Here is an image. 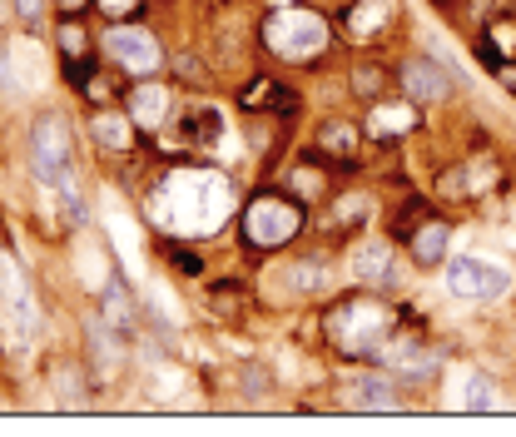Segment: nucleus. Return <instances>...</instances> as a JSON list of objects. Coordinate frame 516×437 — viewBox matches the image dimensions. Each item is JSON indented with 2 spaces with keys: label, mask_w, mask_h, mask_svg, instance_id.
Instances as JSON below:
<instances>
[{
  "label": "nucleus",
  "mask_w": 516,
  "mask_h": 437,
  "mask_svg": "<svg viewBox=\"0 0 516 437\" xmlns=\"http://www.w3.org/2000/svg\"><path fill=\"white\" fill-rule=\"evenodd\" d=\"M387 333H392V313H387L383 303H373V298H343V303L328 313V338H333L338 353H348V358L378 353V343H383Z\"/></svg>",
  "instance_id": "f257e3e1"
},
{
  "label": "nucleus",
  "mask_w": 516,
  "mask_h": 437,
  "mask_svg": "<svg viewBox=\"0 0 516 437\" xmlns=\"http://www.w3.org/2000/svg\"><path fill=\"white\" fill-rule=\"evenodd\" d=\"M298 229H303V199L258 194L254 204L244 209V239H249V249H283Z\"/></svg>",
  "instance_id": "f03ea898"
},
{
  "label": "nucleus",
  "mask_w": 516,
  "mask_h": 437,
  "mask_svg": "<svg viewBox=\"0 0 516 437\" xmlns=\"http://www.w3.org/2000/svg\"><path fill=\"white\" fill-rule=\"evenodd\" d=\"M263 40H268V50L283 55V60H313V55L323 50L328 30H323V20L308 15V10H278V15H268Z\"/></svg>",
  "instance_id": "7ed1b4c3"
},
{
  "label": "nucleus",
  "mask_w": 516,
  "mask_h": 437,
  "mask_svg": "<svg viewBox=\"0 0 516 437\" xmlns=\"http://www.w3.org/2000/svg\"><path fill=\"white\" fill-rule=\"evenodd\" d=\"M30 159H35V174L55 189H70V140H65V125L55 115L35 120L30 130Z\"/></svg>",
  "instance_id": "20e7f679"
},
{
  "label": "nucleus",
  "mask_w": 516,
  "mask_h": 437,
  "mask_svg": "<svg viewBox=\"0 0 516 437\" xmlns=\"http://www.w3.org/2000/svg\"><path fill=\"white\" fill-rule=\"evenodd\" d=\"M507 284H512V274L497 264H482V259H452V269H447V289L462 298H497V293H507Z\"/></svg>",
  "instance_id": "39448f33"
},
{
  "label": "nucleus",
  "mask_w": 516,
  "mask_h": 437,
  "mask_svg": "<svg viewBox=\"0 0 516 437\" xmlns=\"http://www.w3.org/2000/svg\"><path fill=\"white\" fill-rule=\"evenodd\" d=\"M402 90H407V100L432 105V100H442V95L452 90V75H447L437 60L417 55V60H407V65H402Z\"/></svg>",
  "instance_id": "423d86ee"
},
{
  "label": "nucleus",
  "mask_w": 516,
  "mask_h": 437,
  "mask_svg": "<svg viewBox=\"0 0 516 437\" xmlns=\"http://www.w3.org/2000/svg\"><path fill=\"white\" fill-rule=\"evenodd\" d=\"M105 45H110V55L129 65V70H154L159 65V50H154V40L144 35V30H125V25H115L110 35H105Z\"/></svg>",
  "instance_id": "0eeeda50"
},
{
  "label": "nucleus",
  "mask_w": 516,
  "mask_h": 437,
  "mask_svg": "<svg viewBox=\"0 0 516 437\" xmlns=\"http://www.w3.org/2000/svg\"><path fill=\"white\" fill-rule=\"evenodd\" d=\"M338 398H343V408H397V388H392L387 378H378V373L343 383Z\"/></svg>",
  "instance_id": "6e6552de"
},
{
  "label": "nucleus",
  "mask_w": 516,
  "mask_h": 437,
  "mask_svg": "<svg viewBox=\"0 0 516 437\" xmlns=\"http://www.w3.org/2000/svg\"><path fill=\"white\" fill-rule=\"evenodd\" d=\"M412 125H417V100H407V105H383L378 100V110L368 120V135L373 140H402Z\"/></svg>",
  "instance_id": "1a4fd4ad"
},
{
  "label": "nucleus",
  "mask_w": 516,
  "mask_h": 437,
  "mask_svg": "<svg viewBox=\"0 0 516 437\" xmlns=\"http://www.w3.org/2000/svg\"><path fill=\"white\" fill-rule=\"evenodd\" d=\"M244 110H278V115H293L298 110V95L293 90H283L278 80H249L244 85Z\"/></svg>",
  "instance_id": "9d476101"
},
{
  "label": "nucleus",
  "mask_w": 516,
  "mask_h": 437,
  "mask_svg": "<svg viewBox=\"0 0 516 437\" xmlns=\"http://www.w3.org/2000/svg\"><path fill=\"white\" fill-rule=\"evenodd\" d=\"M412 259L422 264V269H432V264H442L447 259V224H437V219H427L417 234H412Z\"/></svg>",
  "instance_id": "9b49d317"
},
{
  "label": "nucleus",
  "mask_w": 516,
  "mask_h": 437,
  "mask_svg": "<svg viewBox=\"0 0 516 437\" xmlns=\"http://www.w3.org/2000/svg\"><path fill=\"white\" fill-rule=\"evenodd\" d=\"M318 145L328 149V154H343V164H348V169H358V135H353V125L328 120V125H323V135H318Z\"/></svg>",
  "instance_id": "f8f14e48"
},
{
  "label": "nucleus",
  "mask_w": 516,
  "mask_h": 437,
  "mask_svg": "<svg viewBox=\"0 0 516 437\" xmlns=\"http://www.w3.org/2000/svg\"><path fill=\"white\" fill-rule=\"evenodd\" d=\"M387 15H392V0H358V5H348V25L358 30V35H368V30H378Z\"/></svg>",
  "instance_id": "ddd939ff"
},
{
  "label": "nucleus",
  "mask_w": 516,
  "mask_h": 437,
  "mask_svg": "<svg viewBox=\"0 0 516 437\" xmlns=\"http://www.w3.org/2000/svg\"><path fill=\"white\" fill-rule=\"evenodd\" d=\"M387 264H392V249H387V244H363L358 259H353V274L373 284V279H383L387 274Z\"/></svg>",
  "instance_id": "4468645a"
},
{
  "label": "nucleus",
  "mask_w": 516,
  "mask_h": 437,
  "mask_svg": "<svg viewBox=\"0 0 516 437\" xmlns=\"http://www.w3.org/2000/svg\"><path fill=\"white\" fill-rule=\"evenodd\" d=\"M134 120L149 125V130L164 120V90H159V85H139V90H134Z\"/></svg>",
  "instance_id": "2eb2a0df"
},
{
  "label": "nucleus",
  "mask_w": 516,
  "mask_h": 437,
  "mask_svg": "<svg viewBox=\"0 0 516 437\" xmlns=\"http://www.w3.org/2000/svg\"><path fill=\"white\" fill-rule=\"evenodd\" d=\"M100 308H105V323H110L115 333H129V328H134V308H129V298H125L120 284H115V289H105Z\"/></svg>",
  "instance_id": "dca6fc26"
},
{
  "label": "nucleus",
  "mask_w": 516,
  "mask_h": 437,
  "mask_svg": "<svg viewBox=\"0 0 516 437\" xmlns=\"http://www.w3.org/2000/svg\"><path fill=\"white\" fill-rule=\"evenodd\" d=\"M95 140L105 149H129L125 120H120V115H100V120H95Z\"/></svg>",
  "instance_id": "f3484780"
},
{
  "label": "nucleus",
  "mask_w": 516,
  "mask_h": 437,
  "mask_svg": "<svg viewBox=\"0 0 516 437\" xmlns=\"http://www.w3.org/2000/svg\"><path fill=\"white\" fill-rule=\"evenodd\" d=\"M467 408H472V413L497 408V388H492V378H482V373H472V378H467Z\"/></svg>",
  "instance_id": "a211bd4d"
},
{
  "label": "nucleus",
  "mask_w": 516,
  "mask_h": 437,
  "mask_svg": "<svg viewBox=\"0 0 516 437\" xmlns=\"http://www.w3.org/2000/svg\"><path fill=\"white\" fill-rule=\"evenodd\" d=\"M0 289H5V298L15 303V308H30V289H25V279L15 274V264L0 254Z\"/></svg>",
  "instance_id": "6ab92c4d"
},
{
  "label": "nucleus",
  "mask_w": 516,
  "mask_h": 437,
  "mask_svg": "<svg viewBox=\"0 0 516 437\" xmlns=\"http://www.w3.org/2000/svg\"><path fill=\"white\" fill-rule=\"evenodd\" d=\"M383 85H387L383 65H358V70H353V90H358V95H368V100H383Z\"/></svg>",
  "instance_id": "aec40b11"
},
{
  "label": "nucleus",
  "mask_w": 516,
  "mask_h": 437,
  "mask_svg": "<svg viewBox=\"0 0 516 437\" xmlns=\"http://www.w3.org/2000/svg\"><path fill=\"white\" fill-rule=\"evenodd\" d=\"M427 219H432V204L412 199V209H402V219H397V239H412V234H417Z\"/></svg>",
  "instance_id": "412c9836"
},
{
  "label": "nucleus",
  "mask_w": 516,
  "mask_h": 437,
  "mask_svg": "<svg viewBox=\"0 0 516 437\" xmlns=\"http://www.w3.org/2000/svg\"><path fill=\"white\" fill-rule=\"evenodd\" d=\"M60 50L70 55V60H85V30L70 20V25H60Z\"/></svg>",
  "instance_id": "4be33fe9"
},
{
  "label": "nucleus",
  "mask_w": 516,
  "mask_h": 437,
  "mask_svg": "<svg viewBox=\"0 0 516 437\" xmlns=\"http://www.w3.org/2000/svg\"><path fill=\"white\" fill-rule=\"evenodd\" d=\"M358 219H368V199H363V194L343 199V214H333V224H338V229H353Z\"/></svg>",
  "instance_id": "5701e85b"
},
{
  "label": "nucleus",
  "mask_w": 516,
  "mask_h": 437,
  "mask_svg": "<svg viewBox=\"0 0 516 437\" xmlns=\"http://www.w3.org/2000/svg\"><path fill=\"white\" fill-rule=\"evenodd\" d=\"M293 284H298V289H323V284H328V269H323V264H293Z\"/></svg>",
  "instance_id": "b1692460"
},
{
  "label": "nucleus",
  "mask_w": 516,
  "mask_h": 437,
  "mask_svg": "<svg viewBox=\"0 0 516 437\" xmlns=\"http://www.w3.org/2000/svg\"><path fill=\"white\" fill-rule=\"evenodd\" d=\"M134 5H139V0H100V10H105V15H115V20H120V15H129Z\"/></svg>",
  "instance_id": "393cba45"
},
{
  "label": "nucleus",
  "mask_w": 516,
  "mask_h": 437,
  "mask_svg": "<svg viewBox=\"0 0 516 437\" xmlns=\"http://www.w3.org/2000/svg\"><path fill=\"white\" fill-rule=\"evenodd\" d=\"M497 75H502V85L516 95V60H502V65H497Z\"/></svg>",
  "instance_id": "a878e982"
},
{
  "label": "nucleus",
  "mask_w": 516,
  "mask_h": 437,
  "mask_svg": "<svg viewBox=\"0 0 516 437\" xmlns=\"http://www.w3.org/2000/svg\"><path fill=\"white\" fill-rule=\"evenodd\" d=\"M179 70H184V75H189V80H204V70H199V60H189V55H184V60H179Z\"/></svg>",
  "instance_id": "bb28decb"
},
{
  "label": "nucleus",
  "mask_w": 516,
  "mask_h": 437,
  "mask_svg": "<svg viewBox=\"0 0 516 437\" xmlns=\"http://www.w3.org/2000/svg\"><path fill=\"white\" fill-rule=\"evenodd\" d=\"M174 264H179V269H189V274H199V259H194V254H174Z\"/></svg>",
  "instance_id": "cd10ccee"
},
{
  "label": "nucleus",
  "mask_w": 516,
  "mask_h": 437,
  "mask_svg": "<svg viewBox=\"0 0 516 437\" xmlns=\"http://www.w3.org/2000/svg\"><path fill=\"white\" fill-rule=\"evenodd\" d=\"M15 5H20V15H25V20H35V15H40V0H15Z\"/></svg>",
  "instance_id": "c85d7f7f"
},
{
  "label": "nucleus",
  "mask_w": 516,
  "mask_h": 437,
  "mask_svg": "<svg viewBox=\"0 0 516 437\" xmlns=\"http://www.w3.org/2000/svg\"><path fill=\"white\" fill-rule=\"evenodd\" d=\"M60 5H65V10H80V5H85V0H60Z\"/></svg>",
  "instance_id": "c756f323"
},
{
  "label": "nucleus",
  "mask_w": 516,
  "mask_h": 437,
  "mask_svg": "<svg viewBox=\"0 0 516 437\" xmlns=\"http://www.w3.org/2000/svg\"><path fill=\"white\" fill-rule=\"evenodd\" d=\"M0 20H5V0H0Z\"/></svg>",
  "instance_id": "7c9ffc66"
}]
</instances>
